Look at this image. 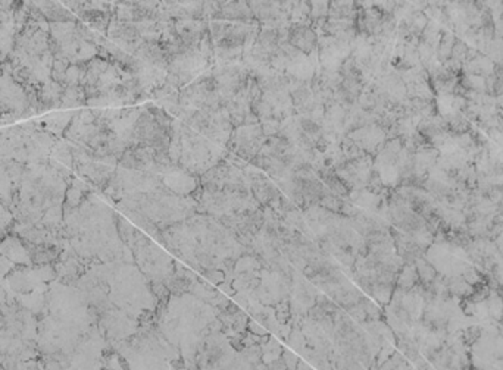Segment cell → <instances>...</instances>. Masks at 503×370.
<instances>
[{"label":"cell","instance_id":"6da1fadb","mask_svg":"<svg viewBox=\"0 0 503 370\" xmlns=\"http://www.w3.org/2000/svg\"><path fill=\"white\" fill-rule=\"evenodd\" d=\"M115 206L120 212L128 209L139 210L160 231H165L169 226L183 222L197 213V202L192 195L174 194L167 187L150 193L127 195Z\"/></svg>","mask_w":503,"mask_h":370},{"label":"cell","instance_id":"7a4b0ae2","mask_svg":"<svg viewBox=\"0 0 503 370\" xmlns=\"http://www.w3.org/2000/svg\"><path fill=\"white\" fill-rule=\"evenodd\" d=\"M180 134V158L178 166L196 177H202L206 170L228 158V151L213 143L202 134L177 119Z\"/></svg>","mask_w":503,"mask_h":370},{"label":"cell","instance_id":"3957f363","mask_svg":"<svg viewBox=\"0 0 503 370\" xmlns=\"http://www.w3.org/2000/svg\"><path fill=\"white\" fill-rule=\"evenodd\" d=\"M134 265L149 282H165L176 269V260L148 234L134 230L133 237L128 241Z\"/></svg>","mask_w":503,"mask_h":370},{"label":"cell","instance_id":"277c9868","mask_svg":"<svg viewBox=\"0 0 503 370\" xmlns=\"http://www.w3.org/2000/svg\"><path fill=\"white\" fill-rule=\"evenodd\" d=\"M184 125L190 126L196 133L202 134L209 138L213 143L224 147L227 150V145L234 131V125L228 117L225 109L215 110H184L180 109V115L177 118Z\"/></svg>","mask_w":503,"mask_h":370},{"label":"cell","instance_id":"5b68a950","mask_svg":"<svg viewBox=\"0 0 503 370\" xmlns=\"http://www.w3.org/2000/svg\"><path fill=\"white\" fill-rule=\"evenodd\" d=\"M261 209L255 200L250 190L243 191H206L202 188V195L197 202V213L212 216L215 219L236 215V213L252 212Z\"/></svg>","mask_w":503,"mask_h":370},{"label":"cell","instance_id":"8992f818","mask_svg":"<svg viewBox=\"0 0 503 370\" xmlns=\"http://www.w3.org/2000/svg\"><path fill=\"white\" fill-rule=\"evenodd\" d=\"M200 187L206 191H243L250 190L243 170L229 161L215 165L199 178Z\"/></svg>","mask_w":503,"mask_h":370},{"label":"cell","instance_id":"52a82bcc","mask_svg":"<svg viewBox=\"0 0 503 370\" xmlns=\"http://www.w3.org/2000/svg\"><path fill=\"white\" fill-rule=\"evenodd\" d=\"M265 140L261 122L236 126L227 145V151L243 162L250 163L261 153Z\"/></svg>","mask_w":503,"mask_h":370},{"label":"cell","instance_id":"ba28073f","mask_svg":"<svg viewBox=\"0 0 503 370\" xmlns=\"http://www.w3.org/2000/svg\"><path fill=\"white\" fill-rule=\"evenodd\" d=\"M333 170L348 185L350 191L364 190L368 187L374 175V158L365 156V158L356 161H344Z\"/></svg>","mask_w":503,"mask_h":370},{"label":"cell","instance_id":"9c48e42d","mask_svg":"<svg viewBox=\"0 0 503 370\" xmlns=\"http://www.w3.org/2000/svg\"><path fill=\"white\" fill-rule=\"evenodd\" d=\"M352 56V43L328 36L318 37V62L324 71L339 73L341 65Z\"/></svg>","mask_w":503,"mask_h":370},{"label":"cell","instance_id":"30bf717a","mask_svg":"<svg viewBox=\"0 0 503 370\" xmlns=\"http://www.w3.org/2000/svg\"><path fill=\"white\" fill-rule=\"evenodd\" d=\"M255 21L265 28H284L290 25L293 2H248Z\"/></svg>","mask_w":503,"mask_h":370},{"label":"cell","instance_id":"8fae6325","mask_svg":"<svg viewBox=\"0 0 503 370\" xmlns=\"http://www.w3.org/2000/svg\"><path fill=\"white\" fill-rule=\"evenodd\" d=\"M241 170L255 200L261 205V207L271 206L283 194L277 185L261 169L248 163Z\"/></svg>","mask_w":503,"mask_h":370},{"label":"cell","instance_id":"7c38bea8","mask_svg":"<svg viewBox=\"0 0 503 370\" xmlns=\"http://www.w3.org/2000/svg\"><path fill=\"white\" fill-rule=\"evenodd\" d=\"M0 102L17 117V121L33 117L28 109L25 89L15 82L10 75H0Z\"/></svg>","mask_w":503,"mask_h":370},{"label":"cell","instance_id":"4fadbf2b","mask_svg":"<svg viewBox=\"0 0 503 370\" xmlns=\"http://www.w3.org/2000/svg\"><path fill=\"white\" fill-rule=\"evenodd\" d=\"M321 291L311 283L304 275L297 272L293 278L290 304L293 316H306L309 310L317 303V297Z\"/></svg>","mask_w":503,"mask_h":370},{"label":"cell","instance_id":"5bb4252c","mask_svg":"<svg viewBox=\"0 0 503 370\" xmlns=\"http://www.w3.org/2000/svg\"><path fill=\"white\" fill-rule=\"evenodd\" d=\"M385 131L377 124H369L367 126L359 128V130L348 134V137L355 141L371 158H376L378 151L385 145Z\"/></svg>","mask_w":503,"mask_h":370},{"label":"cell","instance_id":"9a60e30c","mask_svg":"<svg viewBox=\"0 0 503 370\" xmlns=\"http://www.w3.org/2000/svg\"><path fill=\"white\" fill-rule=\"evenodd\" d=\"M165 187L178 195H193V193L200 187L199 177L187 172L180 166L171 168L167 174L162 175Z\"/></svg>","mask_w":503,"mask_h":370},{"label":"cell","instance_id":"2e32d148","mask_svg":"<svg viewBox=\"0 0 503 370\" xmlns=\"http://www.w3.org/2000/svg\"><path fill=\"white\" fill-rule=\"evenodd\" d=\"M287 41L290 45L306 56L318 52V36L308 25H290Z\"/></svg>","mask_w":503,"mask_h":370},{"label":"cell","instance_id":"e0dca14e","mask_svg":"<svg viewBox=\"0 0 503 370\" xmlns=\"http://www.w3.org/2000/svg\"><path fill=\"white\" fill-rule=\"evenodd\" d=\"M174 28L184 45L197 47L200 40L209 31V22L204 20H177L174 21Z\"/></svg>","mask_w":503,"mask_h":370},{"label":"cell","instance_id":"ac0fdd59","mask_svg":"<svg viewBox=\"0 0 503 370\" xmlns=\"http://www.w3.org/2000/svg\"><path fill=\"white\" fill-rule=\"evenodd\" d=\"M0 256H3L13 265L18 266H33L30 251L25 247L24 241L13 234H8L0 241Z\"/></svg>","mask_w":503,"mask_h":370},{"label":"cell","instance_id":"d6986e66","mask_svg":"<svg viewBox=\"0 0 503 370\" xmlns=\"http://www.w3.org/2000/svg\"><path fill=\"white\" fill-rule=\"evenodd\" d=\"M197 276L199 275L194 272V270L177 262L174 272L171 274V276L164 283H165V287L169 290L171 295L181 297L184 294L190 293V288L196 282Z\"/></svg>","mask_w":503,"mask_h":370},{"label":"cell","instance_id":"ffe728a7","mask_svg":"<svg viewBox=\"0 0 503 370\" xmlns=\"http://www.w3.org/2000/svg\"><path fill=\"white\" fill-rule=\"evenodd\" d=\"M318 37L328 36L341 41L352 43L357 36V25L356 21H346V20H325L323 28L317 33Z\"/></svg>","mask_w":503,"mask_h":370},{"label":"cell","instance_id":"44dd1931","mask_svg":"<svg viewBox=\"0 0 503 370\" xmlns=\"http://www.w3.org/2000/svg\"><path fill=\"white\" fill-rule=\"evenodd\" d=\"M218 20L228 22H253V13L248 2H220ZM217 20V21H218Z\"/></svg>","mask_w":503,"mask_h":370},{"label":"cell","instance_id":"7402d4cb","mask_svg":"<svg viewBox=\"0 0 503 370\" xmlns=\"http://www.w3.org/2000/svg\"><path fill=\"white\" fill-rule=\"evenodd\" d=\"M65 87L55 81H49L40 87V113L61 109Z\"/></svg>","mask_w":503,"mask_h":370},{"label":"cell","instance_id":"603a6c76","mask_svg":"<svg viewBox=\"0 0 503 370\" xmlns=\"http://www.w3.org/2000/svg\"><path fill=\"white\" fill-rule=\"evenodd\" d=\"M76 112H55L49 113V115L43 117L40 121V125L45 131L53 134L57 138H64L65 131L73 121Z\"/></svg>","mask_w":503,"mask_h":370},{"label":"cell","instance_id":"cb8c5ba5","mask_svg":"<svg viewBox=\"0 0 503 370\" xmlns=\"http://www.w3.org/2000/svg\"><path fill=\"white\" fill-rule=\"evenodd\" d=\"M33 5L45 15L49 24L52 22H77L78 18L73 12H69L62 3L57 2H46V0H40V2H33Z\"/></svg>","mask_w":503,"mask_h":370},{"label":"cell","instance_id":"d4e9b609","mask_svg":"<svg viewBox=\"0 0 503 370\" xmlns=\"http://www.w3.org/2000/svg\"><path fill=\"white\" fill-rule=\"evenodd\" d=\"M317 174L320 177V179L324 182L325 187L332 191L333 194H336L340 198H348L350 194V190L348 188V185L344 184L340 177L334 172L333 169L324 168L321 170H317Z\"/></svg>","mask_w":503,"mask_h":370},{"label":"cell","instance_id":"484cf974","mask_svg":"<svg viewBox=\"0 0 503 370\" xmlns=\"http://www.w3.org/2000/svg\"><path fill=\"white\" fill-rule=\"evenodd\" d=\"M328 20L356 21L357 20L356 2H350V0H348V2H346V0H339V2H330Z\"/></svg>","mask_w":503,"mask_h":370},{"label":"cell","instance_id":"4316f807","mask_svg":"<svg viewBox=\"0 0 503 370\" xmlns=\"http://www.w3.org/2000/svg\"><path fill=\"white\" fill-rule=\"evenodd\" d=\"M49 159L74 170V156L73 149H71V141L65 138H57Z\"/></svg>","mask_w":503,"mask_h":370},{"label":"cell","instance_id":"83f0119b","mask_svg":"<svg viewBox=\"0 0 503 370\" xmlns=\"http://www.w3.org/2000/svg\"><path fill=\"white\" fill-rule=\"evenodd\" d=\"M77 22H52V24H49L50 38L55 43H57L59 46L65 45V43H68L71 40H74Z\"/></svg>","mask_w":503,"mask_h":370},{"label":"cell","instance_id":"f1b7e54d","mask_svg":"<svg viewBox=\"0 0 503 370\" xmlns=\"http://www.w3.org/2000/svg\"><path fill=\"white\" fill-rule=\"evenodd\" d=\"M87 106V96L81 85L78 87H66L62 96L61 109H83Z\"/></svg>","mask_w":503,"mask_h":370},{"label":"cell","instance_id":"f546056e","mask_svg":"<svg viewBox=\"0 0 503 370\" xmlns=\"http://www.w3.org/2000/svg\"><path fill=\"white\" fill-rule=\"evenodd\" d=\"M420 286V278L418 274H416V267L415 263L413 265H405L402 267L400 274L397 276V282H396V288L404 290V291H409L413 290L415 287Z\"/></svg>","mask_w":503,"mask_h":370},{"label":"cell","instance_id":"4dcf8cb0","mask_svg":"<svg viewBox=\"0 0 503 370\" xmlns=\"http://www.w3.org/2000/svg\"><path fill=\"white\" fill-rule=\"evenodd\" d=\"M290 25H312L309 2H293L290 12Z\"/></svg>","mask_w":503,"mask_h":370},{"label":"cell","instance_id":"1f68e13d","mask_svg":"<svg viewBox=\"0 0 503 370\" xmlns=\"http://www.w3.org/2000/svg\"><path fill=\"white\" fill-rule=\"evenodd\" d=\"M40 225L49 228V230H56V228H61L64 225V209L62 206H53L48 209L43 215Z\"/></svg>","mask_w":503,"mask_h":370},{"label":"cell","instance_id":"d6a6232c","mask_svg":"<svg viewBox=\"0 0 503 370\" xmlns=\"http://www.w3.org/2000/svg\"><path fill=\"white\" fill-rule=\"evenodd\" d=\"M12 78L15 80V82H18L21 87H24V89L38 87V85H41L37 81V78H36V75L33 73V69L27 68V66H20V68H17L15 71H13Z\"/></svg>","mask_w":503,"mask_h":370},{"label":"cell","instance_id":"836d02e7","mask_svg":"<svg viewBox=\"0 0 503 370\" xmlns=\"http://www.w3.org/2000/svg\"><path fill=\"white\" fill-rule=\"evenodd\" d=\"M85 75V64H71L65 74L64 87H78Z\"/></svg>","mask_w":503,"mask_h":370},{"label":"cell","instance_id":"e575fe53","mask_svg":"<svg viewBox=\"0 0 503 370\" xmlns=\"http://www.w3.org/2000/svg\"><path fill=\"white\" fill-rule=\"evenodd\" d=\"M340 147H341V153H343L344 161H356V159H361V158H365V156H368L348 135L341 140Z\"/></svg>","mask_w":503,"mask_h":370},{"label":"cell","instance_id":"d590c367","mask_svg":"<svg viewBox=\"0 0 503 370\" xmlns=\"http://www.w3.org/2000/svg\"><path fill=\"white\" fill-rule=\"evenodd\" d=\"M284 343L289 347H292V350L299 355L302 354V351H304L308 347L306 338H305L304 334H302L300 330H292L290 335L287 336V339L284 341Z\"/></svg>","mask_w":503,"mask_h":370},{"label":"cell","instance_id":"8d00e7d4","mask_svg":"<svg viewBox=\"0 0 503 370\" xmlns=\"http://www.w3.org/2000/svg\"><path fill=\"white\" fill-rule=\"evenodd\" d=\"M34 270H36V275L38 278V281L41 283H49L56 281L57 279V274H56V269H55V265H45V266H34Z\"/></svg>","mask_w":503,"mask_h":370},{"label":"cell","instance_id":"74e56055","mask_svg":"<svg viewBox=\"0 0 503 370\" xmlns=\"http://www.w3.org/2000/svg\"><path fill=\"white\" fill-rule=\"evenodd\" d=\"M199 275L202 276L206 282L212 283L213 287H220L221 283H224V281H225V274L220 269H204L202 272H199Z\"/></svg>","mask_w":503,"mask_h":370},{"label":"cell","instance_id":"f35d334b","mask_svg":"<svg viewBox=\"0 0 503 370\" xmlns=\"http://www.w3.org/2000/svg\"><path fill=\"white\" fill-rule=\"evenodd\" d=\"M69 65L71 64L66 62V61L55 59L53 66H52V81L64 85L65 84V74H66V69H68Z\"/></svg>","mask_w":503,"mask_h":370},{"label":"cell","instance_id":"ab89813d","mask_svg":"<svg viewBox=\"0 0 503 370\" xmlns=\"http://www.w3.org/2000/svg\"><path fill=\"white\" fill-rule=\"evenodd\" d=\"M274 310H276V318L278 319L280 323H289L292 320V304H290V300H284V302H280L278 304L274 306Z\"/></svg>","mask_w":503,"mask_h":370},{"label":"cell","instance_id":"60d3db41","mask_svg":"<svg viewBox=\"0 0 503 370\" xmlns=\"http://www.w3.org/2000/svg\"><path fill=\"white\" fill-rule=\"evenodd\" d=\"M309 3H311V20H312V22L328 18L330 2H309Z\"/></svg>","mask_w":503,"mask_h":370},{"label":"cell","instance_id":"b9f144b4","mask_svg":"<svg viewBox=\"0 0 503 370\" xmlns=\"http://www.w3.org/2000/svg\"><path fill=\"white\" fill-rule=\"evenodd\" d=\"M281 359L287 367V370H296L299 363H300V359H299V354H296L295 351H290L284 348L283 350V354H281Z\"/></svg>","mask_w":503,"mask_h":370},{"label":"cell","instance_id":"7bdbcfd3","mask_svg":"<svg viewBox=\"0 0 503 370\" xmlns=\"http://www.w3.org/2000/svg\"><path fill=\"white\" fill-rule=\"evenodd\" d=\"M15 266L17 265H13L10 260L3 258V256H0V282H3L6 279V276L10 274V270Z\"/></svg>","mask_w":503,"mask_h":370},{"label":"cell","instance_id":"ee69618b","mask_svg":"<svg viewBox=\"0 0 503 370\" xmlns=\"http://www.w3.org/2000/svg\"><path fill=\"white\" fill-rule=\"evenodd\" d=\"M248 332H250L253 335H257V336L268 335V331L264 328V326L261 323L252 320V319L249 320V325H248Z\"/></svg>","mask_w":503,"mask_h":370},{"label":"cell","instance_id":"f6af8a7d","mask_svg":"<svg viewBox=\"0 0 503 370\" xmlns=\"http://www.w3.org/2000/svg\"><path fill=\"white\" fill-rule=\"evenodd\" d=\"M268 366H269L271 370H287V367H285V364H284V362H283L281 357L277 359V360H274V362H271Z\"/></svg>","mask_w":503,"mask_h":370},{"label":"cell","instance_id":"bcb514c9","mask_svg":"<svg viewBox=\"0 0 503 370\" xmlns=\"http://www.w3.org/2000/svg\"><path fill=\"white\" fill-rule=\"evenodd\" d=\"M253 370H271V369H269V366L265 364L264 362H260V363L253 364Z\"/></svg>","mask_w":503,"mask_h":370}]
</instances>
